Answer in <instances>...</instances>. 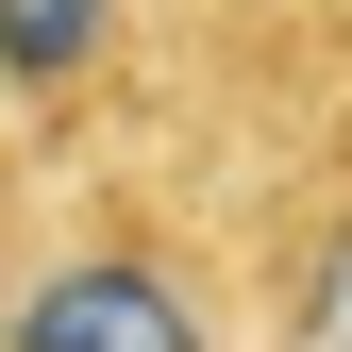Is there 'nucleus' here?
I'll list each match as a JSON object with an SVG mask.
<instances>
[{
    "label": "nucleus",
    "instance_id": "1",
    "mask_svg": "<svg viewBox=\"0 0 352 352\" xmlns=\"http://www.w3.org/2000/svg\"><path fill=\"white\" fill-rule=\"evenodd\" d=\"M0 352H252L235 235L185 218L168 185H67L51 252L0 302Z\"/></svg>",
    "mask_w": 352,
    "mask_h": 352
},
{
    "label": "nucleus",
    "instance_id": "2",
    "mask_svg": "<svg viewBox=\"0 0 352 352\" xmlns=\"http://www.w3.org/2000/svg\"><path fill=\"white\" fill-rule=\"evenodd\" d=\"M252 285V352H352V84H319L302 118H269L218 201Z\"/></svg>",
    "mask_w": 352,
    "mask_h": 352
},
{
    "label": "nucleus",
    "instance_id": "3",
    "mask_svg": "<svg viewBox=\"0 0 352 352\" xmlns=\"http://www.w3.org/2000/svg\"><path fill=\"white\" fill-rule=\"evenodd\" d=\"M51 201H67V151L0 118V302H17V269H34V252H51Z\"/></svg>",
    "mask_w": 352,
    "mask_h": 352
}]
</instances>
